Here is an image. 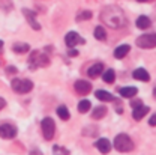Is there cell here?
<instances>
[{"mask_svg":"<svg viewBox=\"0 0 156 155\" xmlns=\"http://www.w3.org/2000/svg\"><path fill=\"white\" fill-rule=\"evenodd\" d=\"M101 21L111 29H120L126 24V15L122 8L116 5H110L101 11Z\"/></svg>","mask_w":156,"mask_h":155,"instance_id":"1","label":"cell"},{"mask_svg":"<svg viewBox=\"0 0 156 155\" xmlns=\"http://www.w3.org/2000/svg\"><path fill=\"white\" fill-rule=\"evenodd\" d=\"M132 77L135 78V80H138V81H144V83L150 81V74L144 68H136L135 71L132 72Z\"/></svg>","mask_w":156,"mask_h":155,"instance_id":"13","label":"cell"},{"mask_svg":"<svg viewBox=\"0 0 156 155\" xmlns=\"http://www.w3.org/2000/svg\"><path fill=\"white\" fill-rule=\"evenodd\" d=\"M29 155H42V152H41L39 149H32V151H30V154H29Z\"/></svg>","mask_w":156,"mask_h":155,"instance_id":"30","label":"cell"},{"mask_svg":"<svg viewBox=\"0 0 156 155\" xmlns=\"http://www.w3.org/2000/svg\"><path fill=\"white\" fill-rule=\"evenodd\" d=\"M5 107H6V101H5L3 98H0V110L5 109Z\"/></svg>","mask_w":156,"mask_h":155,"instance_id":"31","label":"cell"},{"mask_svg":"<svg viewBox=\"0 0 156 155\" xmlns=\"http://www.w3.org/2000/svg\"><path fill=\"white\" fill-rule=\"evenodd\" d=\"M135 24L140 30H146V29H149V27L152 26V20L149 18L147 15H140V17L136 18Z\"/></svg>","mask_w":156,"mask_h":155,"instance_id":"16","label":"cell"},{"mask_svg":"<svg viewBox=\"0 0 156 155\" xmlns=\"http://www.w3.org/2000/svg\"><path fill=\"white\" fill-rule=\"evenodd\" d=\"M11 87L17 94H27L33 89V83L29 78H14L11 83Z\"/></svg>","mask_w":156,"mask_h":155,"instance_id":"4","label":"cell"},{"mask_svg":"<svg viewBox=\"0 0 156 155\" xmlns=\"http://www.w3.org/2000/svg\"><path fill=\"white\" fill-rule=\"evenodd\" d=\"M113 146L116 148V151H119V152H131L134 149V142H132V138L128 134L122 133V134H117L114 137Z\"/></svg>","mask_w":156,"mask_h":155,"instance_id":"2","label":"cell"},{"mask_svg":"<svg viewBox=\"0 0 156 155\" xmlns=\"http://www.w3.org/2000/svg\"><path fill=\"white\" fill-rule=\"evenodd\" d=\"M150 112V109L147 107V105H140V107H136V109H134V112H132V117L135 119V120H141L143 117L146 116L147 113Z\"/></svg>","mask_w":156,"mask_h":155,"instance_id":"15","label":"cell"},{"mask_svg":"<svg viewBox=\"0 0 156 155\" xmlns=\"http://www.w3.org/2000/svg\"><path fill=\"white\" fill-rule=\"evenodd\" d=\"M0 51H3V42L0 41Z\"/></svg>","mask_w":156,"mask_h":155,"instance_id":"32","label":"cell"},{"mask_svg":"<svg viewBox=\"0 0 156 155\" xmlns=\"http://www.w3.org/2000/svg\"><path fill=\"white\" fill-rule=\"evenodd\" d=\"M136 2H141V3H144V2H149V0H136Z\"/></svg>","mask_w":156,"mask_h":155,"instance_id":"34","label":"cell"},{"mask_svg":"<svg viewBox=\"0 0 156 155\" xmlns=\"http://www.w3.org/2000/svg\"><path fill=\"white\" fill-rule=\"evenodd\" d=\"M104 72V65L101 63V62H98V63H93L89 69H87V76L90 78H96L99 77L101 74Z\"/></svg>","mask_w":156,"mask_h":155,"instance_id":"12","label":"cell"},{"mask_svg":"<svg viewBox=\"0 0 156 155\" xmlns=\"http://www.w3.org/2000/svg\"><path fill=\"white\" fill-rule=\"evenodd\" d=\"M140 105H143V101H141V99H135V101L131 104L132 109H136V107H140Z\"/></svg>","mask_w":156,"mask_h":155,"instance_id":"27","label":"cell"},{"mask_svg":"<svg viewBox=\"0 0 156 155\" xmlns=\"http://www.w3.org/2000/svg\"><path fill=\"white\" fill-rule=\"evenodd\" d=\"M93 35H95V38H96L98 41H105V39H107V32H105V29H104L102 26H98V27H95Z\"/></svg>","mask_w":156,"mask_h":155,"instance_id":"23","label":"cell"},{"mask_svg":"<svg viewBox=\"0 0 156 155\" xmlns=\"http://www.w3.org/2000/svg\"><path fill=\"white\" fill-rule=\"evenodd\" d=\"M41 130H42V136L45 140H53V137L56 134V124L51 117H44L41 122Z\"/></svg>","mask_w":156,"mask_h":155,"instance_id":"5","label":"cell"},{"mask_svg":"<svg viewBox=\"0 0 156 155\" xmlns=\"http://www.w3.org/2000/svg\"><path fill=\"white\" fill-rule=\"evenodd\" d=\"M17 136V128L11 124H3L0 125V137L2 138H14Z\"/></svg>","mask_w":156,"mask_h":155,"instance_id":"9","label":"cell"},{"mask_svg":"<svg viewBox=\"0 0 156 155\" xmlns=\"http://www.w3.org/2000/svg\"><path fill=\"white\" fill-rule=\"evenodd\" d=\"M90 101L89 99H83V101H80L78 102V112L80 113H87L89 110H90Z\"/></svg>","mask_w":156,"mask_h":155,"instance_id":"24","label":"cell"},{"mask_svg":"<svg viewBox=\"0 0 156 155\" xmlns=\"http://www.w3.org/2000/svg\"><path fill=\"white\" fill-rule=\"evenodd\" d=\"M153 97L156 98V87H155V89H153Z\"/></svg>","mask_w":156,"mask_h":155,"instance_id":"33","label":"cell"},{"mask_svg":"<svg viewBox=\"0 0 156 155\" xmlns=\"http://www.w3.org/2000/svg\"><path fill=\"white\" fill-rule=\"evenodd\" d=\"M135 44L140 48H144V50L156 48V33H144L136 38Z\"/></svg>","mask_w":156,"mask_h":155,"instance_id":"6","label":"cell"},{"mask_svg":"<svg viewBox=\"0 0 156 155\" xmlns=\"http://www.w3.org/2000/svg\"><path fill=\"white\" fill-rule=\"evenodd\" d=\"M8 72L9 74H17V68L15 66H8Z\"/></svg>","mask_w":156,"mask_h":155,"instance_id":"29","label":"cell"},{"mask_svg":"<svg viewBox=\"0 0 156 155\" xmlns=\"http://www.w3.org/2000/svg\"><path fill=\"white\" fill-rule=\"evenodd\" d=\"M102 80H104L105 83H108V84H113L114 80H116V72H114V69H104V72H102Z\"/></svg>","mask_w":156,"mask_h":155,"instance_id":"20","label":"cell"},{"mask_svg":"<svg viewBox=\"0 0 156 155\" xmlns=\"http://www.w3.org/2000/svg\"><path fill=\"white\" fill-rule=\"evenodd\" d=\"M92 12L90 11H81V12H78L77 15V21H86V20H90L92 18Z\"/></svg>","mask_w":156,"mask_h":155,"instance_id":"25","label":"cell"},{"mask_svg":"<svg viewBox=\"0 0 156 155\" xmlns=\"http://www.w3.org/2000/svg\"><path fill=\"white\" fill-rule=\"evenodd\" d=\"M23 14H24V17L27 18V23L30 24V27H32L33 30H41V24L36 21L35 14H33L30 9H23Z\"/></svg>","mask_w":156,"mask_h":155,"instance_id":"11","label":"cell"},{"mask_svg":"<svg viewBox=\"0 0 156 155\" xmlns=\"http://www.w3.org/2000/svg\"><path fill=\"white\" fill-rule=\"evenodd\" d=\"M86 41L81 38L80 35H78L77 32H68L66 33V36H65V44L68 45V48H74L75 45H78V44H84Z\"/></svg>","mask_w":156,"mask_h":155,"instance_id":"7","label":"cell"},{"mask_svg":"<svg viewBox=\"0 0 156 155\" xmlns=\"http://www.w3.org/2000/svg\"><path fill=\"white\" fill-rule=\"evenodd\" d=\"M95 146H96V149L101 152V154H110V151H111V142L108 140V138H98L96 142H95Z\"/></svg>","mask_w":156,"mask_h":155,"instance_id":"10","label":"cell"},{"mask_svg":"<svg viewBox=\"0 0 156 155\" xmlns=\"http://www.w3.org/2000/svg\"><path fill=\"white\" fill-rule=\"evenodd\" d=\"M68 54H69L71 57H75V56H78V50H75V48H69V50H68Z\"/></svg>","mask_w":156,"mask_h":155,"instance_id":"26","label":"cell"},{"mask_svg":"<svg viewBox=\"0 0 156 155\" xmlns=\"http://www.w3.org/2000/svg\"><path fill=\"white\" fill-rule=\"evenodd\" d=\"M119 94H120V97L122 98H134L138 94V89L134 87V86H126V87H120L119 89Z\"/></svg>","mask_w":156,"mask_h":155,"instance_id":"14","label":"cell"},{"mask_svg":"<svg viewBox=\"0 0 156 155\" xmlns=\"http://www.w3.org/2000/svg\"><path fill=\"white\" fill-rule=\"evenodd\" d=\"M74 89H75V92L78 95H87L92 90V84L87 80H77L75 84H74Z\"/></svg>","mask_w":156,"mask_h":155,"instance_id":"8","label":"cell"},{"mask_svg":"<svg viewBox=\"0 0 156 155\" xmlns=\"http://www.w3.org/2000/svg\"><path fill=\"white\" fill-rule=\"evenodd\" d=\"M107 112H108V110H107V107H105V105H98V107L93 109V112H92V117H93V119H96V120H99V119L105 117Z\"/></svg>","mask_w":156,"mask_h":155,"instance_id":"19","label":"cell"},{"mask_svg":"<svg viewBox=\"0 0 156 155\" xmlns=\"http://www.w3.org/2000/svg\"><path fill=\"white\" fill-rule=\"evenodd\" d=\"M95 97L99 99V101H104V102H108V101H116L114 95H111L108 90H104V89H98L95 92Z\"/></svg>","mask_w":156,"mask_h":155,"instance_id":"18","label":"cell"},{"mask_svg":"<svg viewBox=\"0 0 156 155\" xmlns=\"http://www.w3.org/2000/svg\"><path fill=\"white\" fill-rule=\"evenodd\" d=\"M149 125H150V127H156V113L149 119Z\"/></svg>","mask_w":156,"mask_h":155,"instance_id":"28","label":"cell"},{"mask_svg":"<svg viewBox=\"0 0 156 155\" xmlns=\"http://www.w3.org/2000/svg\"><path fill=\"white\" fill-rule=\"evenodd\" d=\"M50 65V57L45 53L41 51H32L30 57H29V66L30 69H38V68H44Z\"/></svg>","mask_w":156,"mask_h":155,"instance_id":"3","label":"cell"},{"mask_svg":"<svg viewBox=\"0 0 156 155\" xmlns=\"http://www.w3.org/2000/svg\"><path fill=\"white\" fill-rule=\"evenodd\" d=\"M12 50L15 53H18V54H23V53H27L30 50V45L26 44V42H17V44L12 45Z\"/></svg>","mask_w":156,"mask_h":155,"instance_id":"21","label":"cell"},{"mask_svg":"<svg viewBox=\"0 0 156 155\" xmlns=\"http://www.w3.org/2000/svg\"><path fill=\"white\" fill-rule=\"evenodd\" d=\"M131 51V45L129 44H122L114 50V57L116 59H123L126 57V54Z\"/></svg>","mask_w":156,"mask_h":155,"instance_id":"17","label":"cell"},{"mask_svg":"<svg viewBox=\"0 0 156 155\" xmlns=\"http://www.w3.org/2000/svg\"><path fill=\"white\" fill-rule=\"evenodd\" d=\"M57 116L62 119V120H68L71 117V113L69 110L66 109V105H58L57 107Z\"/></svg>","mask_w":156,"mask_h":155,"instance_id":"22","label":"cell"}]
</instances>
